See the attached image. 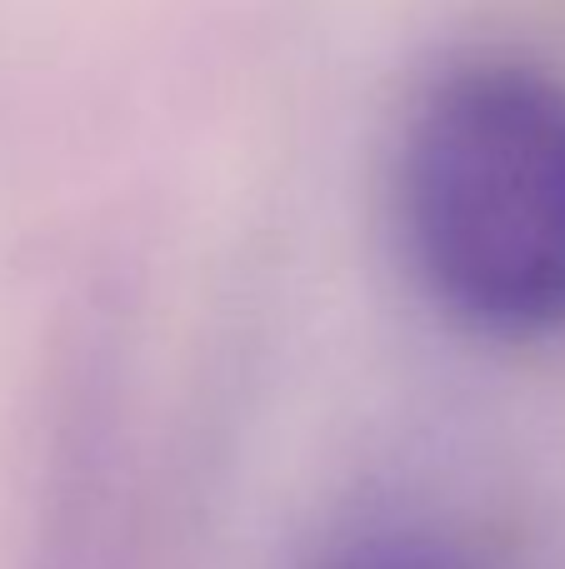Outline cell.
Here are the masks:
<instances>
[{"mask_svg": "<svg viewBox=\"0 0 565 569\" xmlns=\"http://www.w3.org/2000/svg\"><path fill=\"white\" fill-rule=\"evenodd\" d=\"M400 226L430 300L490 340L565 320V80L470 60L420 96L400 146Z\"/></svg>", "mask_w": 565, "mask_h": 569, "instance_id": "obj_1", "label": "cell"}, {"mask_svg": "<svg viewBox=\"0 0 565 569\" xmlns=\"http://www.w3.org/2000/svg\"><path fill=\"white\" fill-rule=\"evenodd\" d=\"M320 569H480L466 550L416 530H380L340 545Z\"/></svg>", "mask_w": 565, "mask_h": 569, "instance_id": "obj_2", "label": "cell"}]
</instances>
